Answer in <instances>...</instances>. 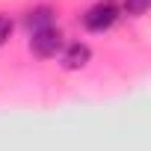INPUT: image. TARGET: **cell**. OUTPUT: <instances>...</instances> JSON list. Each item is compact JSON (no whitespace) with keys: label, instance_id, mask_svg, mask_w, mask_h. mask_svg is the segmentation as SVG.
<instances>
[{"label":"cell","instance_id":"cell-1","mask_svg":"<svg viewBox=\"0 0 151 151\" xmlns=\"http://www.w3.org/2000/svg\"><path fill=\"white\" fill-rule=\"evenodd\" d=\"M119 18V6L113 3V0H101V3H95L86 15H83V27L92 30V33H104L116 24Z\"/></svg>","mask_w":151,"mask_h":151},{"label":"cell","instance_id":"cell-2","mask_svg":"<svg viewBox=\"0 0 151 151\" xmlns=\"http://www.w3.org/2000/svg\"><path fill=\"white\" fill-rule=\"evenodd\" d=\"M30 47H33V53L36 56H56V50L62 47V33L56 30V27H50V30H42V33H33V42H30Z\"/></svg>","mask_w":151,"mask_h":151},{"label":"cell","instance_id":"cell-3","mask_svg":"<svg viewBox=\"0 0 151 151\" xmlns=\"http://www.w3.org/2000/svg\"><path fill=\"white\" fill-rule=\"evenodd\" d=\"M89 56H92V50H89V45H83V42H74V45H68L65 47V53H62V65L65 68H83L86 62H89Z\"/></svg>","mask_w":151,"mask_h":151},{"label":"cell","instance_id":"cell-4","mask_svg":"<svg viewBox=\"0 0 151 151\" xmlns=\"http://www.w3.org/2000/svg\"><path fill=\"white\" fill-rule=\"evenodd\" d=\"M27 27H30V33L50 30V27H53V9H47V6H39V9H33V12L27 15Z\"/></svg>","mask_w":151,"mask_h":151},{"label":"cell","instance_id":"cell-5","mask_svg":"<svg viewBox=\"0 0 151 151\" xmlns=\"http://www.w3.org/2000/svg\"><path fill=\"white\" fill-rule=\"evenodd\" d=\"M148 3H151V0H124V12L127 15H145Z\"/></svg>","mask_w":151,"mask_h":151},{"label":"cell","instance_id":"cell-6","mask_svg":"<svg viewBox=\"0 0 151 151\" xmlns=\"http://www.w3.org/2000/svg\"><path fill=\"white\" fill-rule=\"evenodd\" d=\"M9 36H12V21L0 15V45H3V42L9 39Z\"/></svg>","mask_w":151,"mask_h":151}]
</instances>
